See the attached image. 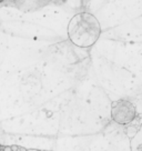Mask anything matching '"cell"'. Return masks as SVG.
<instances>
[{
	"label": "cell",
	"instance_id": "1",
	"mask_svg": "<svg viewBox=\"0 0 142 151\" xmlns=\"http://www.w3.org/2000/svg\"><path fill=\"white\" fill-rule=\"evenodd\" d=\"M99 32V24L95 18L85 12L75 16L68 26L70 40L79 47L91 46L97 40Z\"/></svg>",
	"mask_w": 142,
	"mask_h": 151
},
{
	"label": "cell",
	"instance_id": "2",
	"mask_svg": "<svg viewBox=\"0 0 142 151\" xmlns=\"http://www.w3.org/2000/svg\"><path fill=\"white\" fill-rule=\"evenodd\" d=\"M112 118L119 123H128L134 118V109L131 104L118 101L112 104Z\"/></svg>",
	"mask_w": 142,
	"mask_h": 151
}]
</instances>
